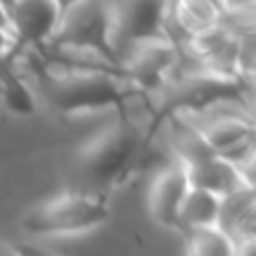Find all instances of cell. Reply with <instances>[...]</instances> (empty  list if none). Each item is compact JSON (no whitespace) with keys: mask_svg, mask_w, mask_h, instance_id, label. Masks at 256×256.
<instances>
[{"mask_svg":"<svg viewBox=\"0 0 256 256\" xmlns=\"http://www.w3.org/2000/svg\"><path fill=\"white\" fill-rule=\"evenodd\" d=\"M216 230L222 232L232 243L256 238V189L238 186L222 196L218 207Z\"/></svg>","mask_w":256,"mask_h":256,"instance_id":"30bf717a","label":"cell"},{"mask_svg":"<svg viewBox=\"0 0 256 256\" xmlns=\"http://www.w3.org/2000/svg\"><path fill=\"white\" fill-rule=\"evenodd\" d=\"M18 0H0V7L4 9V14H7V18H9V12L14 9V4H16Z\"/></svg>","mask_w":256,"mask_h":256,"instance_id":"44dd1931","label":"cell"},{"mask_svg":"<svg viewBox=\"0 0 256 256\" xmlns=\"http://www.w3.org/2000/svg\"><path fill=\"white\" fill-rule=\"evenodd\" d=\"M14 56H18L16 40H14V36L9 30H0V66H2V63H9Z\"/></svg>","mask_w":256,"mask_h":256,"instance_id":"2e32d148","label":"cell"},{"mask_svg":"<svg viewBox=\"0 0 256 256\" xmlns=\"http://www.w3.org/2000/svg\"><path fill=\"white\" fill-rule=\"evenodd\" d=\"M58 18L61 14L52 0H18L9 12V32L18 52L45 48L56 30Z\"/></svg>","mask_w":256,"mask_h":256,"instance_id":"52a82bcc","label":"cell"},{"mask_svg":"<svg viewBox=\"0 0 256 256\" xmlns=\"http://www.w3.org/2000/svg\"><path fill=\"white\" fill-rule=\"evenodd\" d=\"M164 124H166V132L171 137V146L178 155V162L182 166H191V164H198L202 160H209L212 155H216L202 142L200 132L184 117L173 115L168 120H164Z\"/></svg>","mask_w":256,"mask_h":256,"instance_id":"7c38bea8","label":"cell"},{"mask_svg":"<svg viewBox=\"0 0 256 256\" xmlns=\"http://www.w3.org/2000/svg\"><path fill=\"white\" fill-rule=\"evenodd\" d=\"M0 256H16V252H14L12 245H4L2 240H0Z\"/></svg>","mask_w":256,"mask_h":256,"instance_id":"ffe728a7","label":"cell"},{"mask_svg":"<svg viewBox=\"0 0 256 256\" xmlns=\"http://www.w3.org/2000/svg\"><path fill=\"white\" fill-rule=\"evenodd\" d=\"M225 9L222 0H171L164 36L182 48L184 40L216 30Z\"/></svg>","mask_w":256,"mask_h":256,"instance_id":"ba28073f","label":"cell"},{"mask_svg":"<svg viewBox=\"0 0 256 256\" xmlns=\"http://www.w3.org/2000/svg\"><path fill=\"white\" fill-rule=\"evenodd\" d=\"M0 30H9V18L2 7H0Z\"/></svg>","mask_w":256,"mask_h":256,"instance_id":"7402d4cb","label":"cell"},{"mask_svg":"<svg viewBox=\"0 0 256 256\" xmlns=\"http://www.w3.org/2000/svg\"><path fill=\"white\" fill-rule=\"evenodd\" d=\"M18 54H22V63L38 86L40 97L61 115H79L110 106L124 110L132 97L142 94L122 68H70L50 61L36 50Z\"/></svg>","mask_w":256,"mask_h":256,"instance_id":"6da1fadb","label":"cell"},{"mask_svg":"<svg viewBox=\"0 0 256 256\" xmlns=\"http://www.w3.org/2000/svg\"><path fill=\"white\" fill-rule=\"evenodd\" d=\"M142 146V135L128 122L104 128L79 150V171L94 184H115L132 168Z\"/></svg>","mask_w":256,"mask_h":256,"instance_id":"277c9868","label":"cell"},{"mask_svg":"<svg viewBox=\"0 0 256 256\" xmlns=\"http://www.w3.org/2000/svg\"><path fill=\"white\" fill-rule=\"evenodd\" d=\"M186 256H234V243L216 227L189 232Z\"/></svg>","mask_w":256,"mask_h":256,"instance_id":"9a60e30c","label":"cell"},{"mask_svg":"<svg viewBox=\"0 0 256 256\" xmlns=\"http://www.w3.org/2000/svg\"><path fill=\"white\" fill-rule=\"evenodd\" d=\"M16 256H56L50 250L40 248V245H34V243H18V245H12Z\"/></svg>","mask_w":256,"mask_h":256,"instance_id":"e0dca14e","label":"cell"},{"mask_svg":"<svg viewBox=\"0 0 256 256\" xmlns=\"http://www.w3.org/2000/svg\"><path fill=\"white\" fill-rule=\"evenodd\" d=\"M0 104L16 115H32L36 110V92L12 61L0 66Z\"/></svg>","mask_w":256,"mask_h":256,"instance_id":"5bb4252c","label":"cell"},{"mask_svg":"<svg viewBox=\"0 0 256 256\" xmlns=\"http://www.w3.org/2000/svg\"><path fill=\"white\" fill-rule=\"evenodd\" d=\"M50 52L88 56L108 66L122 68V58L110 36V4L108 0H79L61 14L58 25L45 48ZM124 70V68H122Z\"/></svg>","mask_w":256,"mask_h":256,"instance_id":"7a4b0ae2","label":"cell"},{"mask_svg":"<svg viewBox=\"0 0 256 256\" xmlns=\"http://www.w3.org/2000/svg\"><path fill=\"white\" fill-rule=\"evenodd\" d=\"M186 191H189V182H186L184 166L180 162L162 168L155 176L148 191V212L158 225L166 230H180L178 214H180Z\"/></svg>","mask_w":256,"mask_h":256,"instance_id":"9c48e42d","label":"cell"},{"mask_svg":"<svg viewBox=\"0 0 256 256\" xmlns=\"http://www.w3.org/2000/svg\"><path fill=\"white\" fill-rule=\"evenodd\" d=\"M54 4H56V9H58V14H66L70 7H74L79 0H52Z\"/></svg>","mask_w":256,"mask_h":256,"instance_id":"d6986e66","label":"cell"},{"mask_svg":"<svg viewBox=\"0 0 256 256\" xmlns=\"http://www.w3.org/2000/svg\"><path fill=\"white\" fill-rule=\"evenodd\" d=\"M234 256H256V238L234 243Z\"/></svg>","mask_w":256,"mask_h":256,"instance_id":"ac0fdd59","label":"cell"},{"mask_svg":"<svg viewBox=\"0 0 256 256\" xmlns=\"http://www.w3.org/2000/svg\"><path fill=\"white\" fill-rule=\"evenodd\" d=\"M108 216L110 204L104 194L66 191L30 209L20 225L32 236H68L94 230L104 225Z\"/></svg>","mask_w":256,"mask_h":256,"instance_id":"3957f363","label":"cell"},{"mask_svg":"<svg viewBox=\"0 0 256 256\" xmlns=\"http://www.w3.org/2000/svg\"><path fill=\"white\" fill-rule=\"evenodd\" d=\"M218 207H220L218 196L189 186L184 200H182L180 214H178V225L186 234L196 230H212L218 220Z\"/></svg>","mask_w":256,"mask_h":256,"instance_id":"4fadbf2b","label":"cell"},{"mask_svg":"<svg viewBox=\"0 0 256 256\" xmlns=\"http://www.w3.org/2000/svg\"><path fill=\"white\" fill-rule=\"evenodd\" d=\"M110 4V36L117 54L132 43L164 36L171 0H108Z\"/></svg>","mask_w":256,"mask_h":256,"instance_id":"8992f818","label":"cell"},{"mask_svg":"<svg viewBox=\"0 0 256 256\" xmlns=\"http://www.w3.org/2000/svg\"><path fill=\"white\" fill-rule=\"evenodd\" d=\"M180 61L182 50L166 36L137 40L122 54V68L128 81L142 94L160 92L178 74Z\"/></svg>","mask_w":256,"mask_h":256,"instance_id":"5b68a950","label":"cell"},{"mask_svg":"<svg viewBox=\"0 0 256 256\" xmlns=\"http://www.w3.org/2000/svg\"><path fill=\"white\" fill-rule=\"evenodd\" d=\"M184 173L191 189L207 191V194H214L218 198L236 191L238 186H248L240 178L238 168L234 164L225 162L222 158H218V155H212L209 160L184 166Z\"/></svg>","mask_w":256,"mask_h":256,"instance_id":"8fae6325","label":"cell"}]
</instances>
